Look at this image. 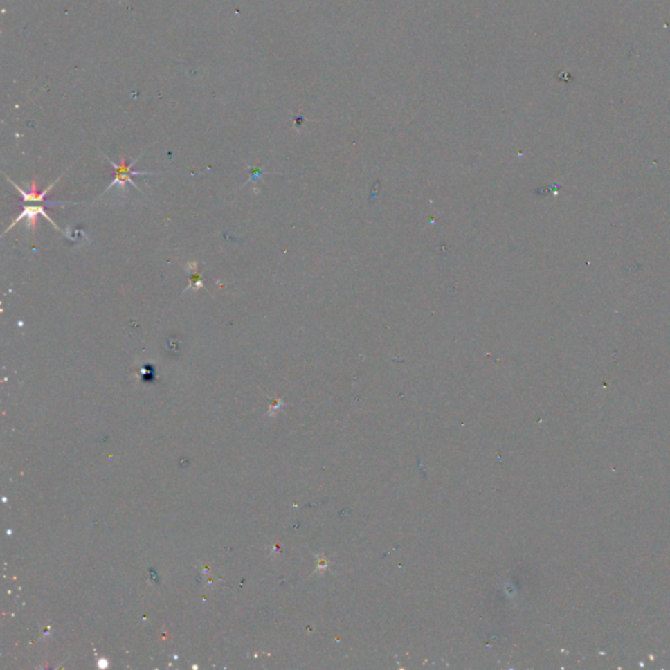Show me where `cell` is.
Returning <instances> with one entry per match:
<instances>
[{"label": "cell", "instance_id": "obj_2", "mask_svg": "<svg viewBox=\"0 0 670 670\" xmlns=\"http://www.w3.org/2000/svg\"><path fill=\"white\" fill-rule=\"evenodd\" d=\"M48 206H51V204H25L23 212H21L20 215L17 216V217L15 219V221H13L12 224H11L10 227L6 229L4 235H6L8 230H11L13 227H16V226H17V223H19V221H21L23 219H26V227L29 228V229L33 232V235H35V233H36L37 220H38V217H39L41 215L44 216L46 220H48V221L53 224V227L55 228L57 230H60V227L57 226V223H55V221H54V220H53V219H51V217H50V216L45 212V207H48Z\"/></svg>", "mask_w": 670, "mask_h": 670}, {"label": "cell", "instance_id": "obj_1", "mask_svg": "<svg viewBox=\"0 0 670 670\" xmlns=\"http://www.w3.org/2000/svg\"><path fill=\"white\" fill-rule=\"evenodd\" d=\"M142 156H143V154L139 156V157H136V159L132 161L130 165H127V164H126V159H125L123 156H120V163H118V164H116L114 161H111V160L109 159L108 156H105V157L108 159L109 163L111 164V167L114 168V180H113V183H110V185H109L105 192H108V190H110V189H111V188H114V186H120V194H122V195H125V192H126V182L132 183L134 188H136L139 192H142V190L138 188V185H136V183L132 181V176H152V174H155V173L134 172V170H132V167H134V165L138 163V160H139Z\"/></svg>", "mask_w": 670, "mask_h": 670}, {"label": "cell", "instance_id": "obj_3", "mask_svg": "<svg viewBox=\"0 0 670 670\" xmlns=\"http://www.w3.org/2000/svg\"><path fill=\"white\" fill-rule=\"evenodd\" d=\"M6 177H7V176H6ZM7 180L10 181V182L12 183L13 186L17 189V192H20V195H21V198H23V201H24L25 204L42 203L51 204V206H64V204H66L55 203V202H46V195H48V192H50V190H51V189L55 186V183L60 180V179H57V180L54 181V182H53L50 186H48V188L44 190V192H38V190H37L36 179L30 182V185H29V192H25V190H23V189H21V188H20L17 183H15L13 181H11V179H8V177H7Z\"/></svg>", "mask_w": 670, "mask_h": 670}, {"label": "cell", "instance_id": "obj_4", "mask_svg": "<svg viewBox=\"0 0 670 670\" xmlns=\"http://www.w3.org/2000/svg\"><path fill=\"white\" fill-rule=\"evenodd\" d=\"M202 280H203V278H202L201 274H198V273H197V270H195V273L192 274V284H190L192 289H198V288L203 287V282H202Z\"/></svg>", "mask_w": 670, "mask_h": 670}]
</instances>
